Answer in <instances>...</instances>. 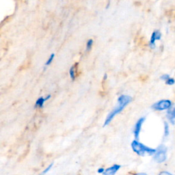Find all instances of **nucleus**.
I'll list each match as a JSON object with an SVG mask.
<instances>
[{
	"instance_id": "1",
	"label": "nucleus",
	"mask_w": 175,
	"mask_h": 175,
	"mask_svg": "<svg viewBox=\"0 0 175 175\" xmlns=\"http://www.w3.org/2000/svg\"><path fill=\"white\" fill-rule=\"evenodd\" d=\"M131 101L132 98L130 96H129V95H121L118 99L117 105L107 115L105 122H104V127L108 125L113 119V118L116 115L118 114L119 113H121L125 109V107L127 106L131 102Z\"/></svg>"
},
{
	"instance_id": "2",
	"label": "nucleus",
	"mask_w": 175,
	"mask_h": 175,
	"mask_svg": "<svg viewBox=\"0 0 175 175\" xmlns=\"http://www.w3.org/2000/svg\"><path fill=\"white\" fill-rule=\"evenodd\" d=\"M131 148L133 151L140 156H144L146 154L154 155L156 149H153L138 142L137 140H133L131 143Z\"/></svg>"
},
{
	"instance_id": "3",
	"label": "nucleus",
	"mask_w": 175,
	"mask_h": 175,
	"mask_svg": "<svg viewBox=\"0 0 175 175\" xmlns=\"http://www.w3.org/2000/svg\"><path fill=\"white\" fill-rule=\"evenodd\" d=\"M167 159V148L164 145H160L157 149L154 154V160L161 164L164 162Z\"/></svg>"
},
{
	"instance_id": "4",
	"label": "nucleus",
	"mask_w": 175,
	"mask_h": 175,
	"mask_svg": "<svg viewBox=\"0 0 175 175\" xmlns=\"http://www.w3.org/2000/svg\"><path fill=\"white\" fill-rule=\"evenodd\" d=\"M172 106V103L170 100H161L153 104L152 108L157 111H163V110L168 109Z\"/></svg>"
},
{
	"instance_id": "5",
	"label": "nucleus",
	"mask_w": 175,
	"mask_h": 175,
	"mask_svg": "<svg viewBox=\"0 0 175 175\" xmlns=\"http://www.w3.org/2000/svg\"><path fill=\"white\" fill-rule=\"evenodd\" d=\"M144 121H145V118H144V117L140 118L136 122V125H135L133 133H134L135 138H136V140H138V138H139L140 133V131H141V128H142V125L144 123Z\"/></svg>"
},
{
	"instance_id": "6",
	"label": "nucleus",
	"mask_w": 175,
	"mask_h": 175,
	"mask_svg": "<svg viewBox=\"0 0 175 175\" xmlns=\"http://www.w3.org/2000/svg\"><path fill=\"white\" fill-rule=\"evenodd\" d=\"M121 165L118 164H114L112 165L111 167L107 168V169H105L103 174V175H115L116 173L119 170V169L121 168Z\"/></svg>"
},
{
	"instance_id": "7",
	"label": "nucleus",
	"mask_w": 175,
	"mask_h": 175,
	"mask_svg": "<svg viewBox=\"0 0 175 175\" xmlns=\"http://www.w3.org/2000/svg\"><path fill=\"white\" fill-rule=\"evenodd\" d=\"M161 34V33L158 30H156L153 32L151 37H150V46L152 49L155 48V41L157 40H160Z\"/></svg>"
},
{
	"instance_id": "8",
	"label": "nucleus",
	"mask_w": 175,
	"mask_h": 175,
	"mask_svg": "<svg viewBox=\"0 0 175 175\" xmlns=\"http://www.w3.org/2000/svg\"><path fill=\"white\" fill-rule=\"evenodd\" d=\"M167 118L172 125L175 124V107H171L168 109Z\"/></svg>"
},
{
	"instance_id": "9",
	"label": "nucleus",
	"mask_w": 175,
	"mask_h": 175,
	"mask_svg": "<svg viewBox=\"0 0 175 175\" xmlns=\"http://www.w3.org/2000/svg\"><path fill=\"white\" fill-rule=\"evenodd\" d=\"M46 101V99H45V98H43V97H40L38 98V99L36 100V103H35V107H42L44 105V103Z\"/></svg>"
},
{
	"instance_id": "10",
	"label": "nucleus",
	"mask_w": 175,
	"mask_h": 175,
	"mask_svg": "<svg viewBox=\"0 0 175 175\" xmlns=\"http://www.w3.org/2000/svg\"><path fill=\"white\" fill-rule=\"evenodd\" d=\"M69 75L72 80H75L76 78V66L73 65L69 70Z\"/></svg>"
},
{
	"instance_id": "11",
	"label": "nucleus",
	"mask_w": 175,
	"mask_h": 175,
	"mask_svg": "<svg viewBox=\"0 0 175 175\" xmlns=\"http://www.w3.org/2000/svg\"><path fill=\"white\" fill-rule=\"evenodd\" d=\"M93 45V40L89 39L86 42V52H88L91 50Z\"/></svg>"
},
{
	"instance_id": "12",
	"label": "nucleus",
	"mask_w": 175,
	"mask_h": 175,
	"mask_svg": "<svg viewBox=\"0 0 175 175\" xmlns=\"http://www.w3.org/2000/svg\"><path fill=\"white\" fill-rule=\"evenodd\" d=\"M169 133H170V130H169L168 124V122H164V136L167 137L169 135Z\"/></svg>"
},
{
	"instance_id": "13",
	"label": "nucleus",
	"mask_w": 175,
	"mask_h": 175,
	"mask_svg": "<svg viewBox=\"0 0 175 175\" xmlns=\"http://www.w3.org/2000/svg\"><path fill=\"white\" fill-rule=\"evenodd\" d=\"M55 58V54H51V56L49 58V59L47 60V62L45 63V66H50V64L53 62V60Z\"/></svg>"
},
{
	"instance_id": "14",
	"label": "nucleus",
	"mask_w": 175,
	"mask_h": 175,
	"mask_svg": "<svg viewBox=\"0 0 175 175\" xmlns=\"http://www.w3.org/2000/svg\"><path fill=\"white\" fill-rule=\"evenodd\" d=\"M174 83H175V80L173 78H168L167 80L165 81V84H166L167 85H170V86L174 84Z\"/></svg>"
},
{
	"instance_id": "15",
	"label": "nucleus",
	"mask_w": 175,
	"mask_h": 175,
	"mask_svg": "<svg viewBox=\"0 0 175 175\" xmlns=\"http://www.w3.org/2000/svg\"><path fill=\"white\" fill-rule=\"evenodd\" d=\"M170 77L169 75L168 74H164L161 76V80H164V81H166L168 78H170Z\"/></svg>"
},
{
	"instance_id": "16",
	"label": "nucleus",
	"mask_w": 175,
	"mask_h": 175,
	"mask_svg": "<svg viewBox=\"0 0 175 175\" xmlns=\"http://www.w3.org/2000/svg\"><path fill=\"white\" fill-rule=\"evenodd\" d=\"M52 166H53V164H50V165H49V166L47 167V168H46V169H45V170L43 172H42V174H45V173H47V172L50 170Z\"/></svg>"
},
{
	"instance_id": "17",
	"label": "nucleus",
	"mask_w": 175,
	"mask_h": 175,
	"mask_svg": "<svg viewBox=\"0 0 175 175\" xmlns=\"http://www.w3.org/2000/svg\"><path fill=\"white\" fill-rule=\"evenodd\" d=\"M159 175H173V174L168 173V172L167 171H163V172H161V173L159 174Z\"/></svg>"
},
{
	"instance_id": "18",
	"label": "nucleus",
	"mask_w": 175,
	"mask_h": 175,
	"mask_svg": "<svg viewBox=\"0 0 175 175\" xmlns=\"http://www.w3.org/2000/svg\"><path fill=\"white\" fill-rule=\"evenodd\" d=\"M104 170H105V169H104L103 168H100L98 169L97 172H98V173H99V174H103Z\"/></svg>"
},
{
	"instance_id": "19",
	"label": "nucleus",
	"mask_w": 175,
	"mask_h": 175,
	"mask_svg": "<svg viewBox=\"0 0 175 175\" xmlns=\"http://www.w3.org/2000/svg\"><path fill=\"white\" fill-rule=\"evenodd\" d=\"M135 175H147L146 173H137Z\"/></svg>"
},
{
	"instance_id": "20",
	"label": "nucleus",
	"mask_w": 175,
	"mask_h": 175,
	"mask_svg": "<svg viewBox=\"0 0 175 175\" xmlns=\"http://www.w3.org/2000/svg\"><path fill=\"white\" fill-rule=\"evenodd\" d=\"M50 98H51V95H50V94H49V95H48V96L45 98V99H46V101H47V100L50 99Z\"/></svg>"
}]
</instances>
